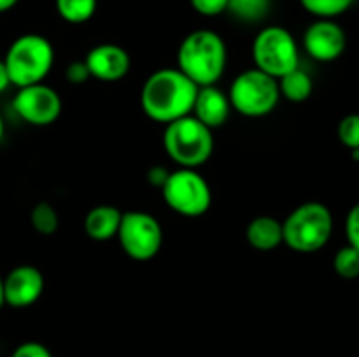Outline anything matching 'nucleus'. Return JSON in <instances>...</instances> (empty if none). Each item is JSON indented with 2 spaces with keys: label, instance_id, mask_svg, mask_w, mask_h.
<instances>
[{
  "label": "nucleus",
  "instance_id": "15",
  "mask_svg": "<svg viewBox=\"0 0 359 357\" xmlns=\"http://www.w3.org/2000/svg\"><path fill=\"white\" fill-rule=\"evenodd\" d=\"M123 212L114 205H97L84 217V231L95 241H107L118 237Z\"/></svg>",
  "mask_w": 359,
  "mask_h": 357
},
{
  "label": "nucleus",
  "instance_id": "25",
  "mask_svg": "<svg viewBox=\"0 0 359 357\" xmlns=\"http://www.w3.org/2000/svg\"><path fill=\"white\" fill-rule=\"evenodd\" d=\"M346 237L347 244L359 251V202L353 205L346 217Z\"/></svg>",
  "mask_w": 359,
  "mask_h": 357
},
{
  "label": "nucleus",
  "instance_id": "2",
  "mask_svg": "<svg viewBox=\"0 0 359 357\" xmlns=\"http://www.w3.org/2000/svg\"><path fill=\"white\" fill-rule=\"evenodd\" d=\"M177 69L198 88L212 86L226 69V44L214 30H195L177 49Z\"/></svg>",
  "mask_w": 359,
  "mask_h": 357
},
{
  "label": "nucleus",
  "instance_id": "17",
  "mask_svg": "<svg viewBox=\"0 0 359 357\" xmlns=\"http://www.w3.org/2000/svg\"><path fill=\"white\" fill-rule=\"evenodd\" d=\"M277 86H279L280 97L286 98L287 102H293V104H302V102L309 100L312 91H314L312 77L300 66L287 72L286 76L279 77Z\"/></svg>",
  "mask_w": 359,
  "mask_h": 357
},
{
  "label": "nucleus",
  "instance_id": "24",
  "mask_svg": "<svg viewBox=\"0 0 359 357\" xmlns=\"http://www.w3.org/2000/svg\"><path fill=\"white\" fill-rule=\"evenodd\" d=\"M189 4L200 16L205 18L219 16L228 9V0H189Z\"/></svg>",
  "mask_w": 359,
  "mask_h": 357
},
{
  "label": "nucleus",
  "instance_id": "32",
  "mask_svg": "<svg viewBox=\"0 0 359 357\" xmlns=\"http://www.w3.org/2000/svg\"><path fill=\"white\" fill-rule=\"evenodd\" d=\"M4 121H2V115H0V142H2V139H4Z\"/></svg>",
  "mask_w": 359,
  "mask_h": 357
},
{
  "label": "nucleus",
  "instance_id": "4",
  "mask_svg": "<svg viewBox=\"0 0 359 357\" xmlns=\"http://www.w3.org/2000/svg\"><path fill=\"white\" fill-rule=\"evenodd\" d=\"M4 63L9 72L11 84L18 88L39 84L51 72L55 48L44 35H20L7 49Z\"/></svg>",
  "mask_w": 359,
  "mask_h": 357
},
{
  "label": "nucleus",
  "instance_id": "23",
  "mask_svg": "<svg viewBox=\"0 0 359 357\" xmlns=\"http://www.w3.org/2000/svg\"><path fill=\"white\" fill-rule=\"evenodd\" d=\"M339 140L351 150H359V114H347L337 128Z\"/></svg>",
  "mask_w": 359,
  "mask_h": 357
},
{
  "label": "nucleus",
  "instance_id": "16",
  "mask_svg": "<svg viewBox=\"0 0 359 357\" xmlns=\"http://www.w3.org/2000/svg\"><path fill=\"white\" fill-rule=\"evenodd\" d=\"M249 245L259 252H270L284 244L283 223L272 216H258L245 227Z\"/></svg>",
  "mask_w": 359,
  "mask_h": 357
},
{
  "label": "nucleus",
  "instance_id": "22",
  "mask_svg": "<svg viewBox=\"0 0 359 357\" xmlns=\"http://www.w3.org/2000/svg\"><path fill=\"white\" fill-rule=\"evenodd\" d=\"M333 268L339 276L346 280L359 279V251L349 244L339 248L333 258Z\"/></svg>",
  "mask_w": 359,
  "mask_h": 357
},
{
  "label": "nucleus",
  "instance_id": "3",
  "mask_svg": "<svg viewBox=\"0 0 359 357\" xmlns=\"http://www.w3.org/2000/svg\"><path fill=\"white\" fill-rule=\"evenodd\" d=\"M332 233V210L321 202L302 203L283 223L284 244L300 254L321 251L330 241Z\"/></svg>",
  "mask_w": 359,
  "mask_h": 357
},
{
  "label": "nucleus",
  "instance_id": "7",
  "mask_svg": "<svg viewBox=\"0 0 359 357\" xmlns=\"http://www.w3.org/2000/svg\"><path fill=\"white\" fill-rule=\"evenodd\" d=\"M231 108L245 118H263L273 112L280 100L277 79L258 69L244 70L228 91Z\"/></svg>",
  "mask_w": 359,
  "mask_h": 357
},
{
  "label": "nucleus",
  "instance_id": "18",
  "mask_svg": "<svg viewBox=\"0 0 359 357\" xmlns=\"http://www.w3.org/2000/svg\"><path fill=\"white\" fill-rule=\"evenodd\" d=\"M55 6L63 21L83 24L95 16L98 0H55Z\"/></svg>",
  "mask_w": 359,
  "mask_h": 357
},
{
  "label": "nucleus",
  "instance_id": "27",
  "mask_svg": "<svg viewBox=\"0 0 359 357\" xmlns=\"http://www.w3.org/2000/svg\"><path fill=\"white\" fill-rule=\"evenodd\" d=\"M65 77L69 79L70 84H84L91 77L88 65L84 63V59H76V62L70 63L65 70Z\"/></svg>",
  "mask_w": 359,
  "mask_h": 357
},
{
  "label": "nucleus",
  "instance_id": "1",
  "mask_svg": "<svg viewBox=\"0 0 359 357\" xmlns=\"http://www.w3.org/2000/svg\"><path fill=\"white\" fill-rule=\"evenodd\" d=\"M196 86L179 69H161L151 74L140 91L144 114L156 122H168L191 114Z\"/></svg>",
  "mask_w": 359,
  "mask_h": 357
},
{
  "label": "nucleus",
  "instance_id": "11",
  "mask_svg": "<svg viewBox=\"0 0 359 357\" xmlns=\"http://www.w3.org/2000/svg\"><path fill=\"white\" fill-rule=\"evenodd\" d=\"M346 46V31L335 20H316L304 31V48L316 62H335L344 55Z\"/></svg>",
  "mask_w": 359,
  "mask_h": 357
},
{
  "label": "nucleus",
  "instance_id": "5",
  "mask_svg": "<svg viewBox=\"0 0 359 357\" xmlns=\"http://www.w3.org/2000/svg\"><path fill=\"white\" fill-rule=\"evenodd\" d=\"M163 147L181 168H198L212 156V130L188 114L165 125Z\"/></svg>",
  "mask_w": 359,
  "mask_h": 357
},
{
  "label": "nucleus",
  "instance_id": "26",
  "mask_svg": "<svg viewBox=\"0 0 359 357\" xmlns=\"http://www.w3.org/2000/svg\"><path fill=\"white\" fill-rule=\"evenodd\" d=\"M11 357H53V354L42 343L25 342L13 350Z\"/></svg>",
  "mask_w": 359,
  "mask_h": 357
},
{
  "label": "nucleus",
  "instance_id": "9",
  "mask_svg": "<svg viewBox=\"0 0 359 357\" xmlns=\"http://www.w3.org/2000/svg\"><path fill=\"white\" fill-rule=\"evenodd\" d=\"M118 240L128 258L149 261L163 245V230L158 219L142 210L123 212L118 230Z\"/></svg>",
  "mask_w": 359,
  "mask_h": 357
},
{
  "label": "nucleus",
  "instance_id": "31",
  "mask_svg": "<svg viewBox=\"0 0 359 357\" xmlns=\"http://www.w3.org/2000/svg\"><path fill=\"white\" fill-rule=\"evenodd\" d=\"M4 282H2V276H0V308L4 307Z\"/></svg>",
  "mask_w": 359,
  "mask_h": 357
},
{
  "label": "nucleus",
  "instance_id": "30",
  "mask_svg": "<svg viewBox=\"0 0 359 357\" xmlns=\"http://www.w3.org/2000/svg\"><path fill=\"white\" fill-rule=\"evenodd\" d=\"M18 2H20V0H0V14L7 13V10H11L13 7H16Z\"/></svg>",
  "mask_w": 359,
  "mask_h": 357
},
{
  "label": "nucleus",
  "instance_id": "12",
  "mask_svg": "<svg viewBox=\"0 0 359 357\" xmlns=\"http://www.w3.org/2000/svg\"><path fill=\"white\" fill-rule=\"evenodd\" d=\"M4 303L13 308L32 307L44 290V275L32 265H20L2 279Z\"/></svg>",
  "mask_w": 359,
  "mask_h": 357
},
{
  "label": "nucleus",
  "instance_id": "21",
  "mask_svg": "<svg viewBox=\"0 0 359 357\" xmlns=\"http://www.w3.org/2000/svg\"><path fill=\"white\" fill-rule=\"evenodd\" d=\"M30 223L37 233L49 237L55 234L60 226V217L55 206L48 202H39L30 212Z\"/></svg>",
  "mask_w": 359,
  "mask_h": 357
},
{
  "label": "nucleus",
  "instance_id": "10",
  "mask_svg": "<svg viewBox=\"0 0 359 357\" xmlns=\"http://www.w3.org/2000/svg\"><path fill=\"white\" fill-rule=\"evenodd\" d=\"M13 108L28 125L49 126L62 114V98L48 84H32L18 90Z\"/></svg>",
  "mask_w": 359,
  "mask_h": 357
},
{
  "label": "nucleus",
  "instance_id": "29",
  "mask_svg": "<svg viewBox=\"0 0 359 357\" xmlns=\"http://www.w3.org/2000/svg\"><path fill=\"white\" fill-rule=\"evenodd\" d=\"M9 86H11L9 72H7V66L6 63H4V59H0V93H4Z\"/></svg>",
  "mask_w": 359,
  "mask_h": 357
},
{
  "label": "nucleus",
  "instance_id": "28",
  "mask_svg": "<svg viewBox=\"0 0 359 357\" xmlns=\"http://www.w3.org/2000/svg\"><path fill=\"white\" fill-rule=\"evenodd\" d=\"M168 174H170V172H167L165 168L153 167L149 172H147V181H149L153 186H156V188L161 189V186H163L165 181H167Z\"/></svg>",
  "mask_w": 359,
  "mask_h": 357
},
{
  "label": "nucleus",
  "instance_id": "6",
  "mask_svg": "<svg viewBox=\"0 0 359 357\" xmlns=\"http://www.w3.org/2000/svg\"><path fill=\"white\" fill-rule=\"evenodd\" d=\"M252 59L255 69L279 79L300 66L297 38L287 28L279 24L262 28L252 42Z\"/></svg>",
  "mask_w": 359,
  "mask_h": 357
},
{
  "label": "nucleus",
  "instance_id": "13",
  "mask_svg": "<svg viewBox=\"0 0 359 357\" xmlns=\"http://www.w3.org/2000/svg\"><path fill=\"white\" fill-rule=\"evenodd\" d=\"M84 63L91 77L104 83H116L128 74L132 59L128 51L118 44H98L88 51Z\"/></svg>",
  "mask_w": 359,
  "mask_h": 357
},
{
  "label": "nucleus",
  "instance_id": "20",
  "mask_svg": "<svg viewBox=\"0 0 359 357\" xmlns=\"http://www.w3.org/2000/svg\"><path fill=\"white\" fill-rule=\"evenodd\" d=\"M298 2L318 20H333L347 13L353 7L354 0H298Z\"/></svg>",
  "mask_w": 359,
  "mask_h": 357
},
{
  "label": "nucleus",
  "instance_id": "8",
  "mask_svg": "<svg viewBox=\"0 0 359 357\" xmlns=\"http://www.w3.org/2000/svg\"><path fill=\"white\" fill-rule=\"evenodd\" d=\"M165 203L184 217H200L210 209V186L195 168H179L170 172L161 186Z\"/></svg>",
  "mask_w": 359,
  "mask_h": 357
},
{
  "label": "nucleus",
  "instance_id": "19",
  "mask_svg": "<svg viewBox=\"0 0 359 357\" xmlns=\"http://www.w3.org/2000/svg\"><path fill=\"white\" fill-rule=\"evenodd\" d=\"M272 0H228V13L245 23H255L269 14Z\"/></svg>",
  "mask_w": 359,
  "mask_h": 357
},
{
  "label": "nucleus",
  "instance_id": "14",
  "mask_svg": "<svg viewBox=\"0 0 359 357\" xmlns=\"http://www.w3.org/2000/svg\"><path fill=\"white\" fill-rule=\"evenodd\" d=\"M230 111V98L216 84L198 88L195 104H193L191 115H195L202 125H205L210 130L219 128V126H223L226 122Z\"/></svg>",
  "mask_w": 359,
  "mask_h": 357
}]
</instances>
